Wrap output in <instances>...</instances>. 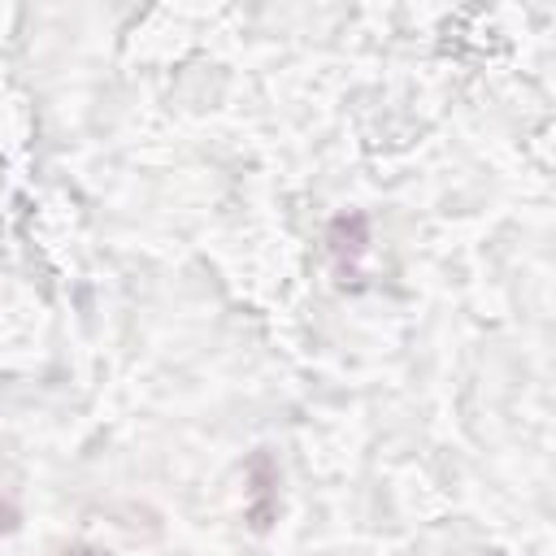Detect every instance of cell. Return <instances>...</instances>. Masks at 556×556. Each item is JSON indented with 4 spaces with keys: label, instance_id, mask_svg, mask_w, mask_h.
Listing matches in <instances>:
<instances>
[{
    "label": "cell",
    "instance_id": "3",
    "mask_svg": "<svg viewBox=\"0 0 556 556\" xmlns=\"http://www.w3.org/2000/svg\"><path fill=\"white\" fill-rule=\"evenodd\" d=\"M17 521H22V517H17V508L0 500V534H9V530H17Z\"/></svg>",
    "mask_w": 556,
    "mask_h": 556
},
{
    "label": "cell",
    "instance_id": "2",
    "mask_svg": "<svg viewBox=\"0 0 556 556\" xmlns=\"http://www.w3.org/2000/svg\"><path fill=\"white\" fill-rule=\"evenodd\" d=\"M326 243H330V256L339 261V269H348L369 248V217L365 213H339L326 230Z\"/></svg>",
    "mask_w": 556,
    "mask_h": 556
},
{
    "label": "cell",
    "instance_id": "4",
    "mask_svg": "<svg viewBox=\"0 0 556 556\" xmlns=\"http://www.w3.org/2000/svg\"><path fill=\"white\" fill-rule=\"evenodd\" d=\"M56 556H104L100 547H87V543H74V547H61Z\"/></svg>",
    "mask_w": 556,
    "mask_h": 556
},
{
    "label": "cell",
    "instance_id": "1",
    "mask_svg": "<svg viewBox=\"0 0 556 556\" xmlns=\"http://www.w3.org/2000/svg\"><path fill=\"white\" fill-rule=\"evenodd\" d=\"M248 478H252V500H248V521L252 530H269L274 526V513H278V469L269 460V452H256L252 465H248Z\"/></svg>",
    "mask_w": 556,
    "mask_h": 556
}]
</instances>
